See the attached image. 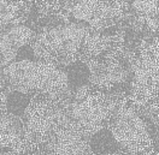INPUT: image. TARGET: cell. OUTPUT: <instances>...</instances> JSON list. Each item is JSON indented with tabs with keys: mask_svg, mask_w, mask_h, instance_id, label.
<instances>
[{
	"mask_svg": "<svg viewBox=\"0 0 159 155\" xmlns=\"http://www.w3.org/2000/svg\"><path fill=\"white\" fill-rule=\"evenodd\" d=\"M123 35L99 33L80 23H64L38 30L29 45L35 60L63 69L76 61L87 64L124 47Z\"/></svg>",
	"mask_w": 159,
	"mask_h": 155,
	"instance_id": "obj_1",
	"label": "cell"
},
{
	"mask_svg": "<svg viewBox=\"0 0 159 155\" xmlns=\"http://www.w3.org/2000/svg\"><path fill=\"white\" fill-rule=\"evenodd\" d=\"M0 86L7 91L45 95L69 101L71 95L64 70L39 60L13 61L0 70ZM1 88V91H2Z\"/></svg>",
	"mask_w": 159,
	"mask_h": 155,
	"instance_id": "obj_2",
	"label": "cell"
},
{
	"mask_svg": "<svg viewBox=\"0 0 159 155\" xmlns=\"http://www.w3.org/2000/svg\"><path fill=\"white\" fill-rule=\"evenodd\" d=\"M128 1H40L34 2L39 18H58L60 24L80 23L105 33L125 20Z\"/></svg>",
	"mask_w": 159,
	"mask_h": 155,
	"instance_id": "obj_3",
	"label": "cell"
},
{
	"mask_svg": "<svg viewBox=\"0 0 159 155\" xmlns=\"http://www.w3.org/2000/svg\"><path fill=\"white\" fill-rule=\"evenodd\" d=\"M124 97L127 95L101 91L87 86L71 95L66 107L68 119L88 140L107 126L113 111Z\"/></svg>",
	"mask_w": 159,
	"mask_h": 155,
	"instance_id": "obj_4",
	"label": "cell"
},
{
	"mask_svg": "<svg viewBox=\"0 0 159 155\" xmlns=\"http://www.w3.org/2000/svg\"><path fill=\"white\" fill-rule=\"evenodd\" d=\"M158 40L141 46L129 60L131 69L128 101L140 113L152 109L157 112L158 104Z\"/></svg>",
	"mask_w": 159,
	"mask_h": 155,
	"instance_id": "obj_5",
	"label": "cell"
},
{
	"mask_svg": "<svg viewBox=\"0 0 159 155\" xmlns=\"http://www.w3.org/2000/svg\"><path fill=\"white\" fill-rule=\"evenodd\" d=\"M69 101L33 95L24 116L23 145H50L53 135L66 119Z\"/></svg>",
	"mask_w": 159,
	"mask_h": 155,
	"instance_id": "obj_6",
	"label": "cell"
},
{
	"mask_svg": "<svg viewBox=\"0 0 159 155\" xmlns=\"http://www.w3.org/2000/svg\"><path fill=\"white\" fill-rule=\"evenodd\" d=\"M123 154L138 155L153 149V140L142 114L124 97L110 118L107 126Z\"/></svg>",
	"mask_w": 159,
	"mask_h": 155,
	"instance_id": "obj_7",
	"label": "cell"
},
{
	"mask_svg": "<svg viewBox=\"0 0 159 155\" xmlns=\"http://www.w3.org/2000/svg\"><path fill=\"white\" fill-rule=\"evenodd\" d=\"M123 49L124 47L115 48L87 63L90 71L89 88L128 96L131 69L129 60L123 58Z\"/></svg>",
	"mask_w": 159,
	"mask_h": 155,
	"instance_id": "obj_8",
	"label": "cell"
},
{
	"mask_svg": "<svg viewBox=\"0 0 159 155\" xmlns=\"http://www.w3.org/2000/svg\"><path fill=\"white\" fill-rule=\"evenodd\" d=\"M50 149L52 155H93L88 140L70 123L68 117L52 137Z\"/></svg>",
	"mask_w": 159,
	"mask_h": 155,
	"instance_id": "obj_9",
	"label": "cell"
},
{
	"mask_svg": "<svg viewBox=\"0 0 159 155\" xmlns=\"http://www.w3.org/2000/svg\"><path fill=\"white\" fill-rule=\"evenodd\" d=\"M36 31L22 24L0 29V70L16 60L22 47L29 45Z\"/></svg>",
	"mask_w": 159,
	"mask_h": 155,
	"instance_id": "obj_10",
	"label": "cell"
},
{
	"mask_svg": "<svg viewBox=\"0 0 159 155\" xmlns=\"http://www.w3.org/2000/svg\"><path fill=\"white\" fill-rule=\"evenodd\" d=\"M158 10L157 0L153 1H133L128 4L125 22L130 29L142 35L157 34L158 30Z\"/></svg>",
	"mask_w": 159,
	"mask_h": 155,
	"instance_id": "obj_11",
	"label": "cell"
},
{
	"mask_svg": "<svg viewBox=\"0 0 159 155\" xmlns=\"http://www.w3.org/2000/svg\"><path fill=\"white\" fill-rule=\"evenodd\" d=\"M22 119L12 116L5 108V95L0 89V147L20 152L23 147Z\"/></svg>",
	"mask_w": 159,
	"mask_h": 155,
	"instance_id": "obj_12",
	"label": "cell"
},
{
	"mask_svg": "<svg viewBox=\"0 0 159 155\" xmlns=\"http://www.w3.org/2000/svg\"><path fill=\"white\" fill-rule=\"evenodd\" d=\"M88 147L93 155L123 154L107 127H104L88 138Z\"/></svg>",
	"mask_w": 159,
	"mask_h": 155,
	"instance_id": "obj_13",
	"label": "cell"
},
{
	"mask_svg": "<svg viewBox=\"0 0 159 155\" xmlns=\"http://www.w3.org/2000/svg\"><path fill=\"white\" fill-rule=\"evenodd\" d=\"M66 78H68V86H69L70 95L75 94L77 90L89 86L90 71L87 64L83 61H76L68 66L63 68Z\"/></svg>",
	"mask_w": 159,
	"mask_h": 155,
	"instance_id": "obj_14",
	"label": "cell"
},
{
	"mask_svg": "<svg viewBox=\"0 0 159 155\" xmlns=\"http://www.w3.org/2000/svg\"><path fill=\"white\" fill-rule=\"evenodd\" d=\"M30 100L31 95L15 90L7 91V94H5V108L12 116L22 119L29 106Z\"/></svg>",
	"mask_w": 159,
	"mask_h": 155,
	"instance_id": "obj_15",
	"label": "cell"
},
{
	"mask_svg": "<svg viewBox=\"0 0 159 155\" xmlns=\"http://www.w3.org/2000/svg\"><path fill=\"white\" fill-rule=\"evenodd\" d=\"M138 155H158V152L154 150V149H151V150H147L145 153H141V154H138Z\"/></svg>",
	"mask_w": 159,
	"mask_h": 155,
	"instance_id": "obj_16",
	"label": "cell"
}]
</instances>
